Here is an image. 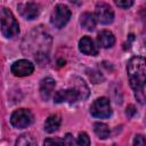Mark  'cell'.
<instances>
[{
  "instance_id": "cell-1",
  "label": "cell",
  "mask_w": 146,
  "mask_h": 146,
  "mask_svg": "<svg viewBox=\"0 0 146 146\" xmlns=\"http://www.w3.org/2000/svg\"><path fill=\"white\" fill-rule=\"evenodd\" d=\"M130 87L135 91V96L140 104L145 102V81H146V63L143 57H132L127 65Z\"/></svg>"
},
{
  "instance_id": "cell-2",
  "label": "cell",
  "mask_w": 146,
  "mask_h": 146,
  "mask_svg": "<svg viewBox=\"0 0 146 146\" xmlns=\"http://www.w3.org/2000/svg\"><path fill=\"white\" fill-rule=\"evenodd\" d=\"M0 23H1V32L6 38L13 39L18 35L19 33L18 22L16 21L14 14L8 8L0 9Z\"/></svg>"
},
{
  "instance_id": "cell-3",
  "label": "cell",
  "mask_w": 146,
  "mask_h": 146,
  "mask_svg": "<svg viewBox=\"0 0 146 146\" xmlns=\"http://www.w3.org/2000/svg\"><path fill=\"white\" fill-rule=\"evenodd\" d=\"M33 114L30 110L26 108H19L16 110L11 116H10V123L14 128L17 129H24L32 124L33 122Z\"/></svg>"
},
{
  "instance_id": "cell-4",
  "label": "cell",
  "mask_w": 146,
  "mask_h": 146,
  "mask_svg": "<svg viewBox=\"0 0 146 146\" xmlns=\"http://www.w3.org/2000/svg\"><path fill=\"white\" fill-rule=\"evenodd\" d=\"M70 17H71V10L67 6L65 5H57L51 15H50V23L57 27V29H62L64 25L67 24V22L70 21Z\"/></svg>"
},
{
  "instance_id": "cell-5",
  "label": "cell",
  "mask_w": 146,
  "mask_h": 146,
  "mask_svg": "<svg viewBox=\"0 0 146 146\" xmlns=\"http://www.w3.org/2000/svg\"><path fill=\"white\" fill-rule=\"evenodd\" d=\"M90 113L92 116L98 119H106L110 117L112 114L111 103L106 97H99L90 106Z\"/></svg>"
},
{
  "instance_id": "cell-6",
  "label": "cell",
  "mask_w": 146,
  "mask_h": 146,
  "mask_svg": "<svg viewBox=\"0 0 146 146\" xmlns=\"http://www.w3.org/2000/svg\"><path fill=\"white\" fill-rule=\"evenodd\" d=\"M95 17L96 21L99 22L100 24L107 25L111 24L114 19V11L110 5L105 2H99L96 5L95 8Z\"/></svg>"
},
{
  "instance_id": "cell-7",
  "label": "cell",
  "mask_w": 146,
  "mask_h": 146,
  "mask_svg": "<svg viewBox=\"0 0 146 146\" xmlns=\"http://www.w3.org/2000/svg\"><path fill=\"white\" fill-rule=\"evenodd\" d=\"M10 71L15 76H19V78L27 76L33 73L34 65L27 59H19V60H16L15 63H13Z\"/></svg>"
},
{
  "instance_id": "cell-8",
  "label": "cell",
  "mask_w": 146,
  "mask_h": 146,
  "mask_svg": "<svg viewBox=\"0 0 146 146\" xmlns=\"http://www.w3.org/2000/svg\"><path fill=\"white\" fill-rule=\"evenodd\" d=\"M78 100H81L80 99V95L79 92L76 91L75 88L71 87L68 89H60L58 91L55 92L54 95V102L55 103H64V102H67V103H76Z\"/></svg>"
},
{
  "instance_id": "cell-9",
  "label": "cell",
  "mask_w": 146,
  "mask_h": 146,
  "mask_svg": "<svg viewBox=\"0 0 146 146\" xmlns=\"http://www.w3.org/2000/svg\"><path fill=\"white\" fill-rule=\"evenodd\" d=\"M18 10H19V14L26 18V19H34L39 16V13H40V9H39V6L34 2H26V3H22L18 6Z\"/></svg>"
},
{
  "instance_id": "cell-10",
  "label": "cell",
  "mask_w": 146,
  "mask_h": 146,
  "mask_svg": "<svg viewBox=\"0 0 146 146\" xmlns=\"http://www.w3.org/2000/svg\"><path fill=\"white\" fill-rule=\"evenodd\" d=\"M79 49L84 55H90V56L98 55V47L95 44L94 40L90 36H83L79 41Z\"/></svg>"
},
{
  "instance_id": "cell-11",
  "label": "cell",
  "mask_w": 146,
  "mask_h": 146,
  "mask_svg": "<svg viewBox=\"0 0 146 146\" xmlns=\"http://www.w3.org/2000/svg\"><path fill=\"white\" fill-rule=\"evenodd\" d=\"M55 80L52 78H44L40 82V96L43 100H48L55 88Z\"/></svg>"
},
{
  "instance_id": "cell-12",
  "label": "cell",
  "mask_w": 146,
  "mask_h": 146,
  "mask_svg": "<svg viewBox=\"0 0 146 146\" xmlns=\"http://www.w3.org/2000/svg\"><path fill=\"white\" fill-rule=\"evenodd\" d=\"M97 42L102 48H111L115 43V36L111 31L103 30L97 35Z\"/></svg>"
},
{
  "instance_id": "cell-13",
  "label": "cell",
  "mask_w": 146,
  "mask_h": 146,
  "mask_svg": "<svg viewBox=\"0 0 146 146\" xmlns=\"http://www.w3.org/2000/svg\"><path fill=\"white\" fill-rule=\"evenodd\" d=\"M72 83H73L72 87L75 88L76 91L79 92V95H80V99H81V100L87 99L88 96H89V88H88V86L86 84V82H84L81 78L74 76V78L72 79Z\"/></svg>"
},
{
  "instance_id": "cell-14",
  "label": "cell",
  "mask_w": 146,
  "mask_h": 146,
  "mask_svg": "<svg viewBox=\"0 0 146 146\" xmlns=\"http://www.w3.org/2000/svg\"><path fill=\"white\" fill-rule=\"evenodd\" d=\"M96 17L91 13H83L80 16V24L87 31H94L96 27Z\"/></svg>"
},
{
  "instance_id": "cell-15",
  "label": "cell",
  "mask_w": 146,
  "mask_h": 146,
  "mask_svg": "<svg viewBox=\"0 0 146 146\" xmlns=\"http://www.w3.org/2000/svg\"><path fill=\"white\" fill-rule=\"evenodd\" d=\"M60 123H62L60 116L58 114H52V115H50L46 120V122H44V130L48 133H52V132L58 130V128L60 127Z\"/></svg>"
},
{
  "instance_id": "cell-16",
  "label": "cell",
  "mask_w": 146,
  "mask_h": 146,
  "mask_svg": "<svg viewBox=\"0 0 146 146\" xmlns=\"http://www.w3.org/2000/svg\"><path fill=\"white\" fill-rule=\"evenodd\" d=\"M94 131L100 139H106L110 136V128L103 122H96L94 124Z\"/></svg>"
},
{
  "instance_id": "cell-17",
  "label": "cell",
  "mask_w": 146,
  "mask_h": 146,
  "mask_svg": "<svg viewBox=\"0 0 146 146\" xmlns=\"http://www.w3.org/2000/svg\"><path fill=\"white\" fill-rule=\"evenodd\" d=\"M16 145L21 146H34L36 145V140L30 135V133H24L19 136V138L16 140Z\"/></svg>"
},
{
  "instance_id": "cell-18",
  "label": "cell",
  "mask_w": 146,
  "mask_h": 146,
  "mask_svg": "<svg viewBox=\"0 0 146 146\" xmlns=\"http://www.w3.org/2000/svg\"><path fill=\"white\" fill-rule=\"evenodd\" d=\"M76 144L78 145H81V146H88V145H90L89 136L86 132H80L79 136H78V139H76Z\"/></svg>"
},
{
  "instance_id": "cell-19",
  "label": "cell",
  "mask_w": 146,
  "mask_h": 146,
  "mask_svg": "<svg viewBox=\"0 0 146 146\" xmlns=\"http://www.w3.org/2000/svg\"><path fill=\"white\" fill-rule=\"evenodd\" d=\"M88 75H89L90 80H91L94 83H100V82L104 80V76H103L99 72H97V71H91L90 73H88Z\"/></svg>"
},
{
  "instance_id": "cell-20",
  "label": "cell",
  "mask_w": 146,
  "mask_h": 146,
  "mask_svg": "<svg viewBox=\"0 0 146 146\" xmlns=\"http://www.w3.org/2000/svg\"><path fill=\"white\" fill-rule=\"evenodd\" d=\"M115 5L120 8H130L133 5V0H114Z\"/></svg>"
},
{
  "instance_id": "cell-21",
  "label": "cell",
  "mask_w": 146,
  "mask_h": 146,
  "mask_svg": "<svg viewBox=\"0 0 146 146\" xmlns=\"http://www.w3.org/2000/svg\"><path fill=\"white\" fill-rule=\"evenodd\" d=\"M146 144V140H145V137L143 136V135H137L136 137H135V140H133V145H145Z\"/></svg>"
},
{
  "instance_id": "cell-22",
  "label": "cell",
  "mask_w": 146,
  "mask_h": 146,
  "mask_svg": "<svg viewBox=\"0 0 146 146\" xmlns=\"http://www.w3.org/2000/svg\"><path fill=\"white\" fill-rule=\"evenodd\" d=\"M43 144L44 145H50V144H59V145H63L64 144V141H63V139H58V138H48V139H46L44 141H43Z\"/></svg>"
},
{
  "instance_id": "cell-23",
  "label": "cell",
  "mask_w": 146,
  "mask_h": 146,
  "mask_svg": "<svg viewBox=\"0 0 146 146\" xmlns=\"http://www.w3.org/2000/svg\"><path fill=\"white\" fill-rule=\"evenodd\" d=\"M136 108H135V106L133 105H129L128 107H127V111H125V114H127V116L128 117H132L135 114H136Z\"/></svg>"
},
{
  "instance_id": "cell-24",
  "label": "cell",
  "mask_w": 146,
  "mask_h": 146,
  "mask_svg": "<svg viewBox=\"0 0 146 146\" xmlns=\"http://www.w3.org/2000/svg\"><path fill=\"white\" fill-rule=\"evenodd\" d=\"M63 141H64V144H66V145H73V144L75 143L71 133H66V136H65V138L63 139Z\"/></svg>"
}]
</instances>
